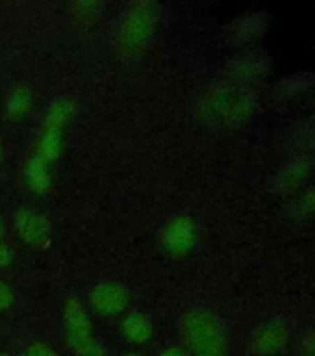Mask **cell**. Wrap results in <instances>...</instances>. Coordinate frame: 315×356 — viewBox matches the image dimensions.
Masks as SVG:
<instances>
[{
  "label": "cell",
  "mask_w": 315,
  "mask_h": 356,
  "mask_svg": "<svg viewBox=\"0 0 315 356\" xmlns=\"http://www.w3.org/2000/svg\"><path fill=\"white\" fill-rule=\"evenodd\" d=\"M258 104V91L221 80L206 95L204 119L219 128H236L249 121Z\"/></svg>",
  "instance_id": "1"
},
{
  "label": "cell",
  "mask_w": 315,
  "mask_h": 356,
  "mask_svg": "<svg viewBox=\"0 0 315 356\" xmlns=\"http://www.w3.org/2000/svg\"><path fill=\"white\" fill-rule=\"evenodd\" d=\"M182 334L193 356H228L227 328L210 310H193L184 317Z\"/></svg>",
  "instance_id": "2"
},
{
  "label": "cell",
  "mask_w": 315,
  "mask_h": 356,
  "mask_svg": "<svg viewBox=\"0 0 315 356\" xmlns=\"http://www.w3.org/2000/svg\"><path fill=\"white\" fill-rule=\"evenodd\" d=\"M160 21V6L154 2H134L128 6L117 30V49L122 56L134 58L147 49Z\"/></svg>",
  "instance_id": "3"
},
{
  "label": "cell",
  "mask_w": 315,
  "mask_h": 356,
  "mask_svg": "<svg viewBox=\"0 0 315 356\" xmlns=\"http://www.w3.org/2000/svg\"><path fill=\"white\" fill-rule=\"evenodd\" d=\"M63 323H65L67 345L76 356H108L104 345L93 336V323L82 302L67 299L63 306Z\"/></svg>",
  "instance_id": "4"
},
{
  "label": "cell",
  "mask_w": 315,
  "mask_h": 356,
  "mask_svg": "<svg viewBox=\"0 0 315 356\" xmlns=\"http://www.w3.org/2000/svg\"><path fill=\"white\" fill-rule=\"evenodd\" d=\"M273 74L271 56L264 50H247L243 54L236 56L225 67L223 80L238 83L243 88L256 89Z\"/></svg>",
  "instance_id": "5"
},
{
  "label": "cell",
  "mask_w": 315,
  "mask_h": 356,
  "mask_svg": "<svg viewBox=\"0 0 315 356\" xmlns=\"http://www.w3.org/2000/svg\"><path fill=\"white\" fill-rule=\"evenodd\" d=\"M293 338L291 321L286 316H273L256 328L250 338L249 353L252 356H278L288 349Z\"/></svg>",
  "instance_id": "6"
},
{
  "label": "cell",
  "mask_w": 315,
  "mask_h": 356,
  "mask_svg": "<svg viewBox=\"0 0 315 356\" xmlns=\"http://www.w3.org/2000/svg\"><path fill=\"white\" fill-rule=\"evenodd\" d=\"M72 113V102L69 99L56 100L50 106L49 113L45 117V130L39 139V156L45 161L58 160L63 150V130L67 119Z\"/></svg>",
  "instance_id": "7"
},
{
  "label": "cell",
  "mask_w": 315,
  "mask_h": 356,
  "mask_svg": "<svg viewBox=\"0 0 315 356\" xmlns=\"http://www.w3.org/2000/svg\"><path fill=\"white\" fill-rule=\"evenodd\" d=\"M315 161L308 158H300V156H291L288 161H284L282 165L278 167L277 172L271 177V188L273 193L284 195V197H291L297 193L299 189L308 186V180L314 177Z\"/></svg>",
  "instance_id": "8"
},
{
  "label": "cell",
  "mask_w": 315,
  "mask_h": 356,
  "mask_svg": "<svg viewBox=\"0 0 315 356\" xmlns=\"http://www.w3.org/2000/svg\"><path fill=\"white\" fill-rule=\"evenodd\" d=\"M273 15L267 11H249L230 22L227 33L236 47L258 43L271 26Z\"/></svg>",
  "instance_id": "9"
},
{
  "label": "cell",
  "mask_w": 315,
  "mask_h": 356,
  "mask_svg": "<svg viewBox=\"0 0 315 356\" xmlns=\"http://www.w3.org/2000/svg\"><path fill=\"white\" fill-rule=\"evenodd\" d=\"M315 95V72H293L273 86V99L280 104H297Z\"/></svg>",
  "instance_id": "10"
},
{
  "label": "cell",
  "mask_w": 315,
  "mask_h": 356,
  "mask_svg": "<svg viewBox=\"0 0 315 356\" xmlns=\"http://www.w3.org/2000/svg\"><path fill=\"white\" fill-rule=\"evenodd\" d=\"M161 241L172 254H186L197 243V227L189 217H177L167 222L161 232Z\"/></svg>",
  "instance_id": "11"
},
{
  "label": "cell",
  "mask_w": 315,
  "mask_h": 356,
  "mask_svg": "<svg viewBox=\"0 0 315 356\" xmlns=\"http://www.w3.org/2000/svg\"><path fill=\"white\" fill-rule=\"evenodd\" d=\"M15 230L22 241L33 247H49L50 243V225L47 217L38 211L21 210L15 216Z\"/></svg>",
  "instance_id": "12"
},
{
  "label": "cell",
  "mask_w": 315,
  "mask_h": 356,
  "mask_svg": "<svg viewBox=\"0 0 315 356\" xmlns=\"http://www.w3.org/2000/svg\"><path fill=\"white\" fill-rule=\"evenodd\" d=\"M128 302H130V295L119 284L102 282L91 289V305L95 306V310L106 316L121 314L127 310Z\"/></svg>",
  "instance_id": "13"
},
{
  "label": "cell",
  "mask_w": 315,
  "mask_h": 356,
  "mask_svg": "<svg viewBox=\"0 0 315 356\" xmlns=\"http://www.w3.org/2000/svg\"><path fill=\"white\" fill-rule=\"evenodd\" d=\"M289 152L315 161V117L305 119L293 128L289 136Z\"/></svg>",
  "instance_id": "14"
},
{
  "label": "cell",
  "mask_w": 315,
  "mask_h": 356,
  "mask_svg": "<svg viewBox=\"0 0 315 356\" xmlns=\"http://www.w3.org/2000/svg\"><path fill=\"white\" fill-rule=\"evenodd\" d=\"M286 211H288L289 219L297 222L308 221V219L315 217V184L305 186L297 193L288 197Z\"/></svg>",
  "instance_id": "15"
},
{
  "label": "cell",
  "mask_w": 315,
  "mask_h": 356,
  "mask_svg": "<svg viewBox=\"0 0 315 356\" xmlns=\"http://www.w3.org/2000/svg\"><path fill=\"white\" fill-rule=\"evenodd\" d=\"M122 330H124V336H127L132 343H147L150 338H152V321H150L149 316H145L141 312H136V314H130V316L124 319L122 323Z\"/></svg>",
  "instance_id": "16"
},
{
  "label": "cell",
  "mask_w": 315,
  "mask_h": 356,
  "mask_svg": "<svg viewBox=\"0 0 315 356\" xmlns=\"http://www.w3.org/2000/svg\"><path fill=\"white\" fill-rule=\"evenodd\" d=\"M26 180L28 186L35 191V193L43 195L50 188V172L47 161L41 156H33L32 160L28 161L26 165Z\"/></svg>",
  "instance_id": "17"
},
{
  "label": "cell",
  "mask_w": 315,
  "mask_h": 356,
  "mask_svg": "<svg viewBox=\"0 0 315 356\" xmlns=\"http://www.w3.org/2000/svg\"><path fill=\"white\" fill-rule=\"evenodd\" d=\"M33 104V95L32 91L26 88V86H17L11 95L8 97V104H6V110H8V115L11 119H21L24 113H26Z\"/></svg>",
  "instance_id": "18"
},
{
  "label": "cell",
  "mask_w": 315,
  "mask_h": 356,
  "mask_svg": "<svg viewBox=\"0 0 315 356\" xmlns=\"http://www.w3.org/2000/svg\"><path fill=\"white\" fill-rule=\"evenodd\" d=\"M295 356H315V327L300 336L295 345Z\"/></svg>",
  "instance_id": "19"
},
{
  "label": "cell",
  "mask_w": 315,
  "mask_h": 356,
  "mask_svg": "<svg viewBox=\"0 0 315 356\" xmlns=\"http://www.w3.org/2000/svg\"><path fill=\"white\" fill-rule=\"evenodd\" d=\"M13 302V291L10 289L8 284L0 280V312H6Z\"/></svg>",
  "instance_id": "20"
},
{
  "label": "cell",
  "mask_w": 315,
  "mask_h": 356,
  "mask_svg": "<svg viewBox=\"0 0 315 356\" xmlns=\"http://www.w3.org/2000/svg\"><path fill=\"white\" fill-rule=\"evenodd\" d=\"M26 356H58V353L43 343H33L28 347Z\"/></svg>",
  "instance_id": "21"
},
{
  "label": "cell",
  "mask_w": 315,
  "mask_h": 356,
  "mask_svg": "<svg viewBox=\"0 0 315 356\" xmlns=\"http://www.w3.org/2000/svg\"><path fill=\"white\" fill-rule=\"evenodd\" d=\"M11 260H13V254H11L10 247L0 241V266H10Z\"/></svg>",
  "instance_id": "22"
},
{
  "label": "cell",
  "mask_w": 315,
  "mask_h": 356,
  "mask_svg": "<svg viewBox=\"0 0 315 356\" xmlns=\"http://www.w3.org/2000/svg\"><path fill=\"white\" fill-rule=\"evenodd\" d=\"M160 356H188V353L184 349H180V347H169V349L163 350Z\"/></svg>",
  "instance_id": "23"
},
{
  "label": "cell",
  "mask_w": 315,
  "mask_h": 356,
  "mask_svg": "<svg viewBox=\"0 0 315 356\" xmlns=\"http://www.w3.org/2000/svg\"><path fill=\"white\" fill-rule=\"evenodd\" d=\"M4 236V222H2V217H0V239Z\"/></svg>",
  "instance_id": "24"
},
{
  "label": "cell",
  "mask_w": 315,
  "mask_h": 356,
  "mask_svg": "<svg viewBox=\"0 0 315 356\" xmlns=\"http://www.w3.org/2000/svg\"><path fill=\"white\" fill-rule=\"evenodd\" d=\"M2 158H4V150H2V143H0V161H2Z\"/></svg>",
  "instance_id": "25"
},
{
  "label": "cell",
  "mask_w": 315,
  "mask_h": 356,
  "mask_svg": "<svg viewBox=\"0 0 315 356\" xmlns=\"http://www.w3.org/2000/svg\"><path fill=\"white\" fill-rule=\"evenodd\" d=\"M0 356H10L8 353H0Z\"/></svg>",
  "instance_id": "26"
},
{
  "label": "cell",
  "mask_w": 315,
  "mask_h": 356,
  "mask_svg": "<svg viewBox=\"0 0 315 356\" xmlns=\"http://www.w3.org/2000/svg\"><path fill=\"white\" fill-rule=\"evenodd\" d=\"M127 356H138V355H134V353H130V355H127Z\"/></svg>",
  "instance_id": "27"
},
{
  "label": "cell",
  "mask_w": 315,
  "mask_h": 356,
  "mask_svg": "<svg viewBox=\"0 0 315 356\" xmlns=\"http://www.w3.org/2000/svg\"><path fill=\"white\" fill-rule=\"evenodd\" d=\"M22 356H26V355H22Z\"/></svg>",
  "instance_id": "28"
}]
</instances>
